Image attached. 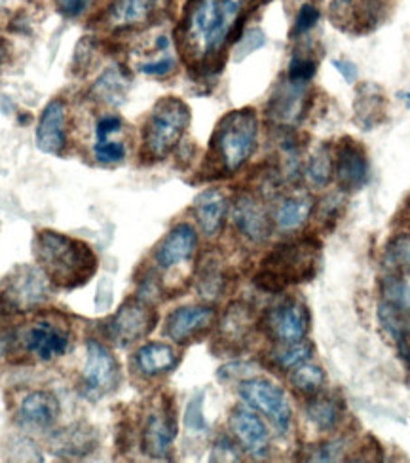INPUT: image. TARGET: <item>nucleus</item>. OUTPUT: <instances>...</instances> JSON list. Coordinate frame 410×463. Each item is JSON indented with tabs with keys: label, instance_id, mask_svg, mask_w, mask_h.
Here are the masks:
<instances>
[{
	"label": "nucleus",
	"instance_id": "13",
	"mask_svg": "<svg viewBox=\"0 0 410 463\" xmlns=\"http://www.w3.org/2000/svg\"><path fill=\"white\" fill-rule=\"evenodd\" d=\"M215 323V310L211 306L192 304L179 306L167 316L166 335L175 344H188L205 335Z\"/></svg>",
	"mask_w": 410,
	"mask_h": 463
},
{
	"label": "nucleus",
	"instance_id": "39",
	"mask_svg": "<svg viewBox=\"0 0 410 463\" xmlns=\"http://www.w3.org/2000/svg\"><path fill=\"white\" fill-rule=\"evenodd\" d=\"M346 454V440H329L323 442V445H318L310 450L308 459L311 461H337Z\"/></svg>",
	"mask_w": 410,
	"mask_h": 463
},
{
	"label": "nucleus",
	"instance_id": "8",
	"mask_svg": "<svg viewBox=\"0 0 410 463\" xmlns=\"http://www.w3.org/2000/svg\"><path fill=\"white\" fill-rule=\"evenodd\" d=\"M156 323H158V314L150 302L141 298L126 300L116 314L107 321L105 333L107 338L119 347H131L145 336H148Z\"/></svg>",
	"mask_w": 410,
	"mask_h": 463
},
{
	"label": "nucleus",
	"instance_id": "28",
	"mask_svg": "<svg viewBox=\"0 0 410 463\" xmlns=\"http://www.w3.org/2000/svg\"><path fill=\"white\" fill-rule=\"evenodd\" d=\"M314 209H316V202L308 194L289 196L278 205L273 221H276V226L283 232L299 230L310 221L311 215H314Z\"/></svg>",
	"mask_w": 410,
	"mask_h": 463
},
{
	"label": "nucleus",
	"instance_id": "3",
	"mask_svg": "<svg viewBox=\"0 0 410 463\" xmlns=\"http://www.w3.org/2000/svg\"><path fill=\"white\" fill-rule=\"evenodd\" d=\"M321 245L316 240L281 243L266 255L255 283L262 291L280 293L289 285L306 283L318 274Z\"/></svg>",
	"mask_w": 410,
	"mask_h": 463
},
{
	"label": "nucleus",
	"instance_id": "35",
	"mask_svg": "<svg viewBox=\"0 0 410 463\" xmlns=\"http://www.w3.org/2000/svg\"><path fill=\"white\" fill-rule=\"evenodd\" d=\"M311 345L306 344L304 340L300 342H292V344H283L278 352H273V363H276L280 369L283 371H292L297 369L299 364L306 363L311 359Z\"/></svg>",
	"mask_w": 410,
	"mask_h": 463
},
{
	"label": "nucleus",
	"instance_id": "42",
	"mask_svg": "<svg viewBox=\"0 0 410 463\" xmlns=\"http://www.w3.org/2000/svg\"><path fill=\"white\" fill-rule=\"evenodd\" d=\"M264 43H266V36H264V33L261 29H249L242 36V41L236 46V57H238V60H242V57H245V55L253 53L255 50L262 48Z\"/></svg>",
	"mask_w": 410,
	"mask_h": 463
},
{
	"label": "nucleus",
	"instance_id": "18",
	"mask_svg": "<svg viewBox=\"0 0 410 463\" xmlns=\"http://www.w3.org/2000/svg\"><path fill=\"white\" fill-rule=\"evenodd\" d=\"M198 249V232L190 224L173 226L154 250V262L162 269H171L190 260Z\"/></svg>",
	"mask_w": 410,
	"mask_h": 463
},
{
	"label": "nucleus",
	"instance_id": "10",
	"mask_svg": "<svg viewBox=\"0 0 410 463\" xmlns=\"http://www.w3.org/2000/svg\"><path fill=\"white\" fill-rule=\"evenodd\" d=\"M177 437V412L173 401L162 397L148 411L143 426V450L154 459H167L173 440Z\"/></svg>",
	"mask_w": 410,
	"mask_h": 463
},
{
	"label": "nucleus",
	"instance_id": "44",
	"mask_svg": "<svg viewBox=\"0 0 410 463\" xmlns=\"http://www.w3.org/2000/svg\"><path fill=\"white\" fill-rule=\"evenodd\" d=\"M57 10H60L67 17H78L82 15L93 0H55Z\"/></svg>",
	"mask_w": 410,
	"mask_h": 463
},
{
	"label": "nucleus",
	"instance_id": "7",
	"mask_svg": "<svg viewBox=\"0 0 410 463\" xmlns=\"http://www.w3.org/2000/svg\"><path fill=\"white\" fill-rule=\"evenodd\" d=\"M238 393L249 409L268 418L278 433L289 431L292 411L281 385L266 378H249L238 385Z\"/></svg>",
	"mask_w": 410,
	"mask_h": 463
},
{
	"label": "nucleus",
	"instance_id": "11",
	"mask_svg": "<svg viewBox=\"0 0 410 463\" xmlns=\"http://www.w3.org/2000/svg\"><path fill=\"white\" fill-rule=\"evenodd\" d=\"M25 350L41 361H52L67 354L71 329L62 317H43L33 321L24 333Z\"/></svg>",
	"mask_w": 410,
	"mask_h": 463
},
{
	"label": "nucleus",
	"instance_id": "40",
	"mask_svg": "<svg viewBox=\"0 0 410 463\" xmlns=\"http://www.w3.org/2000/svg\"><path fill=\"white\" fill-rule=\"evenodd\" d=\"M185 426L196 433L207 430V421L204 416V395H196L188 402L185 412Z\"/></svg>",
	"mask_w": 410,
	"mask_h": 463
},
{
	"label": "nucleus",
	"instance_id": "30",
	"mask_svg": "<svg viewBox=\"0 0 410 463\" xmlns=\"http://www.w3.org/2000/svg\"><path fill=\"white\" fill-rule=\"evenodd\" d=\"M226 287V274L217 257H205L198 268L196 291L204 300H217Z\"/></svg>",
	"mask_w": 410,
	"mask_h": 463
},
{
	"label": "nucleus",
	"instance_id": "17",
	"mask_svg": "<svg viewBox=\"0 0 410 463\" xmlns=\"http://www.w3.org/2000/svg\"><path fill=\"white\" fill-rule=\"evenodd\" d=\"M230 430L238 445L253 458H266L270 450V435L264 421L253 411L234 409L230 414Z\"/></svg>",
	"mask_w": 410,
	"mask_h": 463
},
{
	"label": "nucleus",
	"instance_id": "32",
	"mask_svg": "<svg viewBox=\"0 0 410 463\" xmlns=\"http://www.w3.org/2000/svg\"><path fill=\"white\" fill-rule=\"evenodd\" d=\"M382 260L389 274L410 276V236L401 234L389 241L384 249Z\"/></svg>",
	"mask_w": 410,
	"mask_h": 463
},
{
	"label": "nucleus",
	"instance_id": "23",
	"mask_svg": "<svg viewBox=\"0 0 410 463\" xmlns=\"http://www.w3.org/2000/svg\"><path fill=\"white\" fill-rule=\"evenodd\" d=\"M60 418V401L50 392H33L24 397L17 409V421L25 428L46 430Z\"/></svg>",
	"mask_w": 410,
	"mask_h": 463
},
{
	"label": "nucleus",
	"instance_id": "48",
	"mask_svg": "<svg viewBox=\"0 0 410 463\" xmlns=\"http://www.w3.org/2000/svg\"><path fill=\"white\" fill-rule=\"evenodd\" d=\"M399 99L405 101V105L410 109V91H401L399 93Z\"/></svg>",
	"mask_w": 410,
	"mask_h": 463
},
{
	"label": "nucleus",
	"instance_id": "4",
	"mask_svg": "<svg viewBox=\"0 0 410 463\" xmlns=\"http://www.w3.org/2000/svg\"><path fill=\"white\" fill-rule=\"evenodd\" d=\"M259 145V114L255 109H238L223 116L213 131L209 152L224 173H238Z\"/></svg>",
	"mask_w": 410,
	"mask_h": 463
},
{
	"label": "nucleus",
	"instance_id": "27",
	"mask_svg": "<svg viewBox=\"0 0 410 463\" xmlns=\"http://www.w3.org/2000/svg\"><path fill=\"white\" fill-rule=\"evenodd\" d=\"M344 414V404L340 397L333 393H314L306 402V416L321 431H330L338 426Z\"/></svg>",
	"mask_w": 410,
	"mask_h": 463
},
{
	"label": "nucleus",
	"instance_id": "36",
	"mask_svg": "<svg viewBox=\"0 0 410 463\" xmlns=\"http://www.w3.org/2000/svg\"><path fill=\"white\" fill-rule=\"evenodd\" d=\"M318 72V61L316 57L311 53H300L295 52L291 57V63H289V71H287V79L292 82H299V84H308L311 79H314Z\"/></svg>",
	"mask_w": 410,
	"mask_h": 463
},
{
	"label": "nucleus",
	"instance_id": "9",
	"mask_svg": "<svg viewBox=\"0 0 410 463\" xmlns=\"http://www.w3.org/2000/svg\"><path fill=\"white\" fill-rule=\"evenodd\" d=\"M86 397L101 399L120 385V364L107 345L97 340L86 344V363L81 374Z\"/></svg>",
	"mask_w": 410,
	"mask_h": 463
},
{
	"label": "nucleus",
	"instance_id": "6",
	"mask_svg": "<svg viewBox=\"0 0 410 463\" xmlns=\"http://www.w3.org/2000/svg\"><path fill=\"white\" fill-rule=\"evenodd\" d=\"M52 287L41 266L22 264L8 274L0 291V306L10 314L33 312L48 302Z\"/></svg>",
	"mask_w": 410,
	"mask_h": 463
},
{
	"label": "nucleus",
	"instance_id": "49",
	"mask_svg": "<svg viewBox=\"0 0 410 463\" xmlns=\"http://www.w3.org/2000/svg\"><path fill=\"white\" fill-rule=\"evenodd\" d=\"M0 61H3V52H0Z\"/></svg>",
	"mask_w": 410,
	"mask_h": 463
},
{
	"label": "nucleus",
	"instance_id": "22",
	"mask_svg": "<svg viewBox=\"0 0 410 463\" xmlns=\"http://www.w3.org/2000/svg\"><path fill=\"white\" fill-rule=\"evenodd\" d=\"M194 217L198 221L200 230L207 238H215L221 234L228 215V200L224 192L219 188H207L196 196L192 203Z\"/></svg>",
	"mask_w": 410,
	"mask_h": 463
},
{
	"label": "nucleus",
	"instance_id": "33",
	"mask_svg": "<svg viewBox=\"0 0 410 463\" xmlns=\"http://www.w3.org/2000/svg\"><path fill=\"white\" fill-rule=\"evenodd\" d=\"M289 380L292 383V388L297 392L304 393V395H314L323 388V382H325V373L319 364L314 363H302L299 364L297 369H292L289 374Z\"/></svg>",
	"mask_w": 410,
	"mask_h": 463
},
{
	"label": "nucleus",
	"instance_id": "37",
	"mask_svg": "<svg viewBox=\"0 0 410 463\" xmlns=\"http://www.w3.org/2000/svg\"><path fill=\"white\" fill-rule=\"evenodd\" d=\"M344 203L346 202H344L342 192H335V194H329L321 200L319 209L318 211L314 209V213L318 215L319 222L327 226H335L338 221V215L344 211Z\"/></svg>",
	"mask_w": 410,
	"mask_h": 463
},
{
	"label": "nucleus",
	"instance_id": "34",
	"mask_svg": "<svg viewBox=\"0 0 410 463\" xmlns=\"http://www.w3.org/2000/svg\"><path fill=\"white\" fill-rule=\"evenodd\" d=\"M382 302L397 307V310L410 312V283L397 274H389L382 281Z\"/></svg>",
	"mask_w": 410,
	"mask_h": 463
},
{
	"label": "nucleus",
	"instance_id": "50",
	"mask_svg": "<svg viewBox=\"0 0 410 463\" xmlns=\"http://www.w3.org/2000/svg\"><path fill=\"white\" fill-rule=\"evenodd\" d=\"M405 340H406V338H405ZM406 342H408V347H410V338H408V340H406Z\"/></svg>",
	"mask_w": 410,
	"mask_h": 463
},
{
	"label": "nucleus",
	"instance_id": "5",
	"mask_svg": "<svg viewBox=\"0 0 410 463\" xmlns=\"http://www.w3.org/2000/svg\"><path fill=\"white\" fill-rule=\"evenodd\" d=\"M190 109L179 98H164L154 105L143 128V154L148 162L167 158L190 126Z\"/></svg>",
	"mask_w": 410,
	"mask_h": 463
},
{
	"label": "nucleus",
	"instance_id": "2",
	"mask_svg": "<svg viewBox=\"0 0 410 463\" xmlns=\"http://www.w3.org/2000/svg\"><path fill=\"white\" fill-rule=\"evenodd\" d=\"M34 257L53 287L78 288L86 285L97 269L93 249L55 230H41L34 236Z\"/></svg>",
	"mask_w": 410,
	"mask_h": 463
},
{
	"label": "nucleus",
	"instance_id": "12",
	"mask_svg": "<svg viewBox=\"0 0 410 463\" xmlns=\"http://www.w3.org/2000/svg\"><path fill=\"white\" fill-rule=\"evenodd\" d=\"M308 323L310 319L306 306L292 300L270 307L266 316L262 317L264 331L268 333V336H272L280 344H292L304 340Z\"/></svg>",
	"mask_w": 410,
	"mask_h": 463
},
{
	"label": "nucleus",
	"instance_id": "31",
	"mask_svg": "<svg viewBox=\"0 0 410 463\" xmlns=\"http://www.w3.org/2000/svg\"><path fill=\"white\" fill-rule=\"evenodd\" d=\"M304 177L318 188L327 186L335 179V152L329 145H319L310 152L304 164Z\"/></svg>",
	"mask_w": 410,
	"mask_h": 463
},
{
	"label": "nucleus",
	"instance_id": "29",
	"mask_svg": "<svg viewBox=\"0 0 410 463\" xmlns=\"http://www.w3.org/2000/svg\"><path fill=\"white\" fill-rule=\"evenodd\" d=\"M128 90L129 76L122 72L119 67H109L100 79L95 80L91 93L93 98H97L109 107H120L128 98Z\"/></svg>",
	"mask_w": 410,
	"mask_h": 463
},
{
	"label": "nucleus",
	"instance_id": "14",
	"mask_svg": "<svg viewBox=\"0 0 410 463\" xmlns=\"http://www.w3.org/2000/svg\"><path fill=\"white\" fill-rule=\"evenodd\" d=\"M335 152V179L342 192H358L368 181V160L365 148L351 141L342 139Z\"/></svg>",
	"mask_w": 410,
	"mask_h": 463
},
{
	"label": "nucleus",
	"instance_id": "21",
	"mask_svg": "<svg viewBox=\"0 0 410 463\" xmlns=\"http://www.w3.org/2000/svg\"><path fill=\"white\" fill-rule=\"evenodd\" d=\"M97 449V431L90 423H74L52 437V450L62 459H84Z\"/></svg>",
	"mask_w": 410,
	"mask_h": 463
},
{
	"label": "nucleus",
	"instance_id": "25",
	"mask_svg": "<svg viewBox=\"0 0 410 463\" xmlns=\"http://www.w3.org/2000/svg\"><path fill=\"white\" fill-rule=\"evenodd\" d=\"M386 98L384 90L375 82H363L356 95V122L361 129H373L386 118Z\"/></svg>",
	"mask_w": 410,
	"mask_h": 463
},
{
	"label": "nucleus",
	"instance_id": "43",
	"mask_svg": "<svg viewBox=\"0 0 410 463\" xmlns=\"http://www.w3.org/2000/svg\"><path fill=\"white\" fill-rule=\"evenodd\" d=\"M122 129V120L116 118V116H105L95 126V137L97 141H107L112 133Z\"/></svg>",
	"mask_w": 410,
	"mask_h": 463
},
{
	"label": "nucleus",
	"instance_id": "24",
	"mask_svg": "<svg viewBox=\"0 0 410 463\" xmlns=\"http://www.w3.org/2000/svg\"><path fill=\"white\" fill-rule=\"evenodd\" d=\"M164 0H114L107 12L112 29H133L147 24Z\"/></svg>",
	"mask_w": 410,
	"mask_h": 463
},
{
	"label": "nucleus",
	"instance_id": "45",
	"mask_svg": "<svg viewBox=\"0 0 410 463\" xmlns=\"http://www.w3.org/2000/svg\"><path fill=\"white\" fill-rule=\"evenodd\" d=\"M175 69V61L171 57H164V60L158 61H148L141 65V72L147 76H167Z\"/></svg>",
	"mask_w": 410,
	"mask_h": 463
},
{
	"label": "nucleus",
	"instance_id": "1",
	"mask_svg": "<svg viewBox=\"0 0 410 463\" xmlns=\"http://www.w3.org/2000/svg\"><path fill=\"white\" fill-rule=\"evenodd\" d=\"M251 3L253 0H190L179 27V43L186 60L207 71L219 69Z\"/></svg>",
	"mask_w": 410,
	"mask_h": 463
},
{
	"label": "nucleus",
	"instance_id": "46",
	"mask_svg": "<svg viewBox=\"0 0 410 463\" xmlns=\"http://www.w3.org/2000/svg\"><path fill=\"white\" fill-rule=\"evenodd\" d=\"M333 67L340 72V76L348 84H356L358 82L359 71H358V65L354 61H349V60H333Z\"/></svg>",
	"mask_w": 410,
	"mask_h": 463
},
{
	"label": "nucleus",
	"instance_id": "15",
	"mask_svg": "<svg viewBox=\"0 0 410 463\" xmlns=\"http://www.w3.org/2000/svg\"><path fill=\"white\" fill-rule=\"evenodd\" d=\"M230 215L234 221V226L238 228L240 234L253 241L262 243L272 234V221L266 207L259 198L253 194H242L234 200L230 207Z\"/></svg>",
	"mask_w": 410,
	"mask_h": 463
},
{
	"label": "nucleus",
	"instance_id": "26",
	"mask_svg": "<svg viewBox=\"0 0 410 463\" xmlns=\"http://www.w3.org/2000/svg\"><path fill=\"white\" fill-rule=\"evenodd\" d=\"M179 357L173 347L164 342H148L135 354V369L147 378L167 374L177 366Z\"/></svg>",
	"mask_w": 410,
	"mask_h": 463
},
{
	"label": "nucleus",
	"instance_id": "16",
	"mask_svg": "<svg viewBox=\"0 0 410 463\" xmlns=\"http://www.w3.org/2000/svg\"><path fill=\"white\" fill-rule=\"evenodd\" d=\"M306 84H299L292 80L281 82L276 90H273L272 98L268 101V116L273 124L292 128L297 126L306 114Z\"/></svg>",
	"mask_w": 410,
	"mask_h": 463
},
{
	"label": "nucleus",
	"instance_id": "47",
	"mask_svg": "<svg viewBox=\"0 0 410 463\" xmlns=\"http://www.w3.org/2000/svg\"><path fill=\"white\" fill-rule=\"evenodd\" d=\"M396 345H397V350H399V355L403 357L405 364L408 366V371H410V347H408V342L403 338V340H397Z\"/></svg>",
	"mask_w": 410,
	"mask_h": 463
},
{
	"label": "nucleus",
	"instance_id": "20",
	"mask_svg": "<svg viewBox=\"0 0 410 463\" xmlns=\"http://www.w3.org/2000/svg\"><path fill=\"white\" fill-rule=\"evenodd\" d=\"M255 312L245 302H234L228 306L219 323V340L228 350H242L255 331Z\"/></svg>",
	"mask_w": 410,
	"mask_h": 463
},
{
	"label": "nucleus",
	"instance_id": "19",
	"mask_svg": "<svg viewBox=\"0 0 410 463\" xmlns=\"http://www.w3.org/2000/svg\"><path fill=\"white\" fill-rule=\"evenodd\" d=\"M67 145V110L62 99L50 101L36 126V146L44 154H62Z\"/></svg>",
	"mask_w": 410,
	"mask_h": 463
},
{
	"label": "nucleus",
	"instance_id": "41",
	"mask_svg": "<svg viewBox=\"0 0 410 463\" xmlns=\"http://www.w3.org/2000/svg\"><path fill=\"white\" fill-rule=\"evenodd\" d=\"M321 19V12L314 5H304L295 19V27H292V36H300L314 29Z\"/></svg>",
	"mask_w": 410,
	"mask_h": 463
},
{
	"label": "nucleus",
	"instance_id": "38",
	"mask_svg": "<svg viewBox=\"0 0 410 463\" xmlns=\"http://www.w3.org/2000/svg\"><path fill=\"white\" fill-rule=\"evenodd\" d=\"M93 156L100 164H119L126 158V146L119 141H97L93 146Z\"/></svg>",
	"mask_w": 410,
	"mask_h": 463
}]
</instances>
